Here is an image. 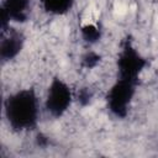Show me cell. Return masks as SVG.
<instances>
[{
	"label": "cell",
	"mask_w": 158,
	"mask_h": 158,
	"mask_svg": "<svg viewBox=\"0 0 158 158\" xmlns=\"http://www.w3.org/2000/svg\"><path fill=\"white\" fill-rule=\"evenodd\" d=\"M25 46V37L21 32L9 28L2 32L0 42V58L2 62H11L16 59Z\"/></svg>",
	"instance_id": "obj_6"
},
{
	"label": "cell",
	"mask_w": 158,
	"mask_h": 158,
	"mask_svg": "<svg viewBox=\"0 0 158 158\" xmlns=\"http://www.w3.org/2000/svg\"><path fill=\"white\" fill-rule=\"evenodd\" d=\"M77 0H41L42 10L49 16H64L72 11Z\"/></svg>",
	"instance_id": "obj_7"
},
{
	"label": "cell",
	"mask_w": 158,
	"mask_h": 158,
	"mask_svg": "<svg viewBox=\"0 0 158 158\" xmlns=\"http://www.w3.org/2000/svg\"><path fill=\"white\" fill-rule=\"evenodd\" d=\"M147 65V58L138 51V48L131 41L126 40L122 43L116 58L117 78L138 83Z\"/></svg>",
	"instance_id": "obj_4"
},
{
	"label": "cell",
	"mask_w": 158,
	"mask_h": 158,
	"mask_svg": "<svg viewBox=\"0 0 158 158\" xmlns=\"http://www.w3.org/2000/svg\"><path fill=\"white\" fill-rule=\"evenodd\" d=\"M100 60V56L95 52H88L86 54L83 56V64L86 68H93L95 67Z\"/></svg>",
	"instance_id": "obj_9"
},
{
	"label": "cell",
	"mask_w": 158,
	"mask_h": 158,
	"mask_svg": "<svg viewBox=\"0 0 158 158\" xmlns=\"http://www.w3.org/2000/svg\"><path fill=\"white\" fill-rule=\"evenodd\" d=\"M7 126L17 133L37 127L41 115V101L33 88H21L10 93L2 105Z\"/></svg>",
	"instance_id": "obj_1"
},
{
	"label": "cell",
	"mask_w": 158,
	"mask_h": 158,
	"mask_svg": "<svg viewBox=\"0 0 158 158\" xmlns=\"http://www.w3.org/2000/svg\"><path fill=\"white\" fill-rule=\"evenodd\" d=\"M80 36L88 44H95L101 38V30L95 23H84L80 27Z\"/></svg>",
	"instance_id": "obj_8"
},
{
	"label": "cell",
	"mask_w": 158,
	"mask_h": 158,
	"mask_svg": "<svg viewBox=\"0 0 158 158\" xmlns=\"http://www.w3.org/2000/svg\"><path fill=\"white\" fill-rule=\"evenodd\" d=\"M138 83L116 78L105 94V106L111 116L115 118H125L137 93Z\"/></svg>",
	"instance_id": "obj_2"
},
{
	"label": "cell",
	"mask_w": 158,
	"mask_h": 158,
	"mask_svg": "<svg viewBox=\"0 0 158 158\" xmlns=\"http://www.w3.org/2000/svg\"><path fill=\"white\" fill-rule=\"evenodd\" d=\"M74 91L69 83L60 77H53L47 86L43 109L53 118L63 117L74 101Z\"/></svg>",
	"instance_id": "obj_3"
},
{
	"label": "cell",
	"mask_w": 158,
	"mask_h": 158,
	"mask_svg": "<svg viewBox=\"0 0 158 158\" xmlns=\"http://www.w3.org/2000/svg\"><path fill=\"white\" fill-rule=\"evenodd\" d=\"M31 0H2L0 7L1 30L5 32L12 23H23L28 19Z\"/></svg>",
	"instance_id": "obj_5"
}]
</instances>
